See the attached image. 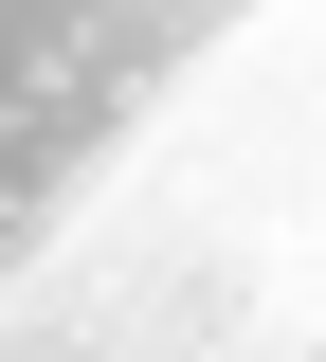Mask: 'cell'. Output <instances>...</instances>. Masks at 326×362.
I'll return each instance as SVG.
<instances>
[{
    "instance_id": "1",
    "label": "cell",
    "mask_w": 326,
    "mask_h": 362,
    "mask_svg": "<svg viewBox=\"0 0 326 362\" xmlns=\"http://www.w3.org/2000/svg\"><path fill=\"white\" fill-rule=\"evenodd\" d=\"M235 290H254L235 199H145V218H91L37 290H0V362H254Z\"/></svg>"
},
{
    "instance_id": "2",
    "label": "cell",
    "mask_w": 326,
    "mask_h": 362,
    "mask_svg": "<svg viewBox=\"0 0 326 362\" xmlns=\"http://www.w3.org/2000/svg\"><path fill=\"white\" fill-rule=\"evenodd\" d=\"M218 18L235 0H0V254L91 181L127 90H163V54L218 37Z\"/></svg>"
},
{
    "instance_id": "3",
    "label": "cell",
    "mask_w": 326,
    "mask_h": 362,
    "mask_svg": "<svg viewBox=\"0 0 326 362\" xmlns=\"http://www.w3.org/2000/svg\"><path fill=\"white\" fill-rule=\"evenodd\" d=\"M290 362H326V326H308V344H290Z\"/></svg>"
}]
</instances>
